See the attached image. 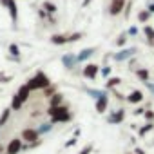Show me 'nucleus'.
Masks as SVG:
<instances>
[{
	"instance_id": "nucleus-1",
	"label": "nucleus",
	"mask_w": 154,
	"mask_h": 154,
	"mask_svg": "<svg viewBox=\"0 0 154 154\" xmlns=\"http://www.w3.org/2000/svg\"><path fill=\"white\" fill-rule=\"evenodd\" d=\"M27 87H29V91H38V89H45V87H49L51 85V80L47 78V74L45 72H42V71H38L33 78H29V82L26 84Z\"/></svg>"
},
{
	"instance_id": "nucleus-2",
	"label": "nucleus",
	"mask_w": 154,
	"mask_h": 154,
	"mask_svg": "<svg viewBox=\"0 0 154 154\" xmlns=\"http://www.w3.org/2000/svg\"><path fill=\"white\" fill-rule=\"evenodd\" d=\"M47 114L51 116V123H60V122H69L71 120V112L65 105H58V107H49Z\"/></svg>"
},
{
	"instance_id": "nucleus-3",
	"label": "nucleus",
	"mask_w": 154,
	"mask_h": 154,
	"mask_svg": "<svg viewBox=\"0 0 154 154\" xmlns=\"http://www.w3.org/2000/svg\"><path fill=\"white\" fill-rule=\"evenodd\" d=\"M0 4L4 8H8L11 22H13V26H17V22H18V6H17V2L15 0H0Z\"/></svg>"
},
{
	"instance_id": "nucleus-4",
	"label": "nucleus",
	"mask_w": 154,
	"mask_h": 154,
	"mask_svg": "<svg viewBox=\"0 0 154 154\" xmlns=\"http://www.w3.org/2000/svg\"><path fill=\"white\" fill-rule=\"evenodd\" d=\"M22 149H24V145H22V140H20V138H13V140L8 143L6 154H18Z\"/></svg>"
},
{
	"instance_id": "nucleus-5",
	"label": "nucleus",
	"mask_w": 154,
	"mask_h": 154,
	"mask_svg": "<svg viewBox=\"0 0 154 154\" xmlns=\"http://www.w3.org/2000/svg\"><path fill=\"white\" fill-rule=\"evenodd\" d=\"M38 138H40V134L36 132V129L27 127V129H24V131H22V140H24V141L35 143V141H38Z\"/></svg>"
},
{
	"instance_id": "nucleus-6",
	"label": "nucleus",
	"mask_w": 154,
	"mask_h": 154,
	"mask_svg": "<svg viewBox=\"0 0 154 154\" xmlns=\"http://www.w3.org/2000/svg\"><path fill=\"white\" fill-rule=\"evenodd\" d=\"M98 71H100V67L96 63H87L84 67V76H85V78H89V80H94L96 76H98Z\"/></svg>"
},
{
	"instance_id": "nucleus-7",
	"label": "nucleus",
	"mask_w": 154,
	"mask_h": 154,
	"mask_svg": "<svg viewBox=\"0 0 154 154\" xmlns=\"http://www.w3.org/2000/svg\"><path fill=\"white\" fill-rule=\"evenodd\" d=\"M136 53V47H127V49H122L120 53H116L112 58L116 60V62H123V60H127V58H131L132 54Z\"/></svg>"
},
{
	"instance_id": "nucleus-8",
	"label": "nucleus",
	"mask_w": 154,
	"mask_h": 154,
	"mask_svg": "<svg viewBox=\"0 0 154 154\" xmlns=\"http://www.w3.org/2000/svg\"><path fill=\"white\" fill-rule=\"evenodd\" d=\"M62 63H63L65 69H72L76 63H78V60H76V54H72V53L63 54V56H62Z\"/></svg>"
},
{
	"instance_id": "nucleus-9",
	"label": "nucleus",
	"mask_w": 154,
	"mask_h": 154,
	"mask_svg": "<svg viewBox=\"0 0 154 154\" xmlns=\"http://www.w3.org/2000/svg\"><path fill=\"white\" fill-rule=\"evenodd\" d=\"M123 8H125V0H112V4L109 8V13L111 15H120Z\"/></svg>"
},
{
	"instance_id": "nucleus-10",
	"label": "nucleus",
	"mask_w": 154,
	"mask_h": 154,
	"mask_svg": "<svg viewBox=\"0 0 154 154\" xmlns=\"http://www.w3.org/2000/svg\"><path fill=\"white\" fill-rule=\"evenodd\" d=\"M94 51H96V47H85V49L80 51V54H76V60H78V62H85L87 58H91L94 54Z\"/></svg>"
},
{
	"instance_id": "nucleus-11",
	"label": "nucleus",
	"mask_w": 154,
	"mask_h": 154,
	"mask_svg": "<svg viewBox=\"0 0 154 154\" xmlns=\"http://www.w3.org/2000/svg\"><path fill=\"white\" fill-rule=\"evenodd\" d=\"M107 105H109V96H107V94H103V96H100V98L96 100V111H98V112H103V111L107 109Z\"/></svg>"
},
{
	"instance_id": "nucleus-12",
	"label": "nucleus",
	"mask_w": 154,
	"mask_h": 154,
	"mask_svg": "<svg viewBox=\"0 0 154 154\" xmlns=\"http://www.w3.org/2000/svg\"><path fill=\"white\" fill-rule=\"evenodd\" d=\"M123 118H125V112H123V111L120 109L118 112L111 114V116L107 118V122H109V123H122V122H123Z\"/></svg>"
},
{
	"instance_id": "nucleus-13",
	"label": "nucleus",
	"mask_w": 154,
	"mask_h": 154,
	"mask_svg": "<svg viewBox=\"0 0 154 154\" xmlns=\"http://www.w3.org/2000/svg\"><path fill=\"white\" fill-rule=\"evenodd\" d=\"M42 11L44 13H47V15H54L56 11H58V8L53 4V2H49V0H45V2L42 4Z\"/></svg>"
},
{
	"instance_id": "nucleus-14",
	"label": "nucleus",
	"mask_w": 154,
	"mask_h": 154,
	"mask_svg": "<svg viewBox=\"0 0 154 154\" xmlns=\"http://www.w3.org/2000/svg\"><path fill=\"white\" fill-rule=\"evenodd\" d=\"M141 100H143V93L141 91H132L127 96V102H131V103H140Z\"/></svg>"
},
{
	"instance_id": "nucleus-15",
	"label": "nucleus",
	"mask_w": 154,
	"mask_h": 154,
	"mask_svg": "<svg viewBox=\"0 0 154 154\" xmlns=\"http://www.w3.org/2000/svg\"><path fill=\"white\" fill-rule=\"evenodd\" d=\"M29 93H31V91H29V87H27V85H22V87L18 89L17 96L22 100V103H26V102H27V98H29Z\"/></svg>"
},
{
	"instance_id": "nucleus-16",
	"label": "nucleus",
	"mask_w": 154,
	"mask_h": 154,
	"mask_svg": "<svg viewBox=\"0 0 154 154\" xmlns=\"http://www.w3.org/2000/svg\"><path fill=\"white\" fill-rule=\"evenodd\" d=\"M51 44H54V45H63V44H67V36H65V35H53V36H51Z\"/></svg>"
},
{
	"instance_id": "nucleus-17",
	"label": "nucleus",
	"mask_w": 154,
	"mask_h": 154,
	"mask_svg": "<svg viewBox=\"0 0 154 154\" xmlns=\"http://www.w3.org/2000/svg\"><path fill=\"white\" fill-rule=\"evenodd\" d=\"M8 51H9V54L8 56H13V58H20V47L17 45V44H9V47H8Z\"/></svg>"
},
{
	"instance_id": "nucleus-18",
	"label": "nucleus",
	"mask_w": 154,
	"mask_h": 154,
	"mask_svg": "<svg viewBox=\"0 0 154 154\" xmlns=\"http://www.w3.org/2000/svg\"><path fill=\"white\" fill-rule=\"evenodd\" d=\"M9 116H11V109H4V111H2V114H0V127H4V125L8 123Z\"/></svg>"
},
{
	"instance_id": "nucleus-19",
	"label": "nucleus",
	"mask_w": 154,
	"mask_h": 154,
	"mask_svg": "<svg viewBox=\"0 0 154 154\" xmlns=\"http://www.w3.org/2000/svg\"><path fill=\"white\" fill-rule=\"evenodd\" d=\"M62 100H63V96H62L60 93H54V94L51 96V107H58V105H62Z\"/></svg>"
},
{
	"instance_id": "nucleus-20",
	"label": "nucleus",
	"mask_w": 154,
	"mask_h": 154,
	"mask_svg": "<svg viewBox=\"0 0 154 154\" xmlns=\"http://www.w3.org/2000/svg\"><path fill=\"white\" fill-rule=\"evenodd\" d=\"M136 74H138V78L145 84V82H149V71L147 69H138L136 71Z\"/></svg>"
},
{
	"instance_id": "nucleus-21",
	"label": "nucleus",
	"mask_w": 154,
	"mask_h": 154,
	"mask_svg": "<svg viewBox=\"0 0 154 154\" xmlns=\"http://www.w3.org/2000/svg\"><path fill=\"white\" fill-rule=\"evenodd\" d=\"M22 105H24V103H22V100L15 94V96H13V102H11V109H13V111H20V109H22Z\"/></svg>"
},
{
	"instance_id": "nucleus-22",
	"label": "nucleus",
	"mask_w": 154,
	"mask_h": 154,
	"mask_svg": "<svg viewBox=\"0 0 154 154\" xmlns=\"http://www.w3.org/2000/svg\"><path fill=\"white\" fill-rule=\"evenodd\" d=\"M85 93H87V94H91V96H93V98H96V100H98L100 96L107 94L105 91H98V89H85Z\"/></svg>"
},
{
	"instance_id": "nucleus-23",
	"label": "nucleus",
	"mask_w": 154,
	"mask_h": 154,
	"mask_svg": "<svg viewBox=\"0 0 154 154\" xmlns=\"http://www.w3.org/2000/svg\"><path fill=\"white\" fill-rule=\"evenodd\" d=\"M51 129H53V123H42V125L36 129V132H38V134H44V132H49Z\"/></svg>"
},
{
	"instance_id": "nucleus-24",
	"label": "nucleus",
	"mask_w": 154,
	"mask_h": 154,
	"mask_svg": "<svg viewBox=\"0 0 154 154\" xmlns=\"http://www.w3.org/2000/svg\"><path fill=\"white\" fill-rule=\"evenodd\" d=\"M149 17H150V13H149V11H140V13H138V20H140V24L147 22V20H149Z\"/></svg>"
},
{
	"instance_id": "nucleus-25",
	"label": "nucleus",
	"mask_w": 154,
	"mask_h": 154,
	"mask_svg": "<svg viewBox=\"0 0 154 154\" xmlns=\"http://www.w3.org/2000/svg\"><path fill=\"white\" fill-rule=\"evenodd\" d=\"M120 82H122V80L118 78V76H112V78H109V80H107V87L111 89V87H114V85H118Z\"/></svg>"
},
{
	"instance_id": "nucleus-26",
	"label": "nucleus",
	"mask_w": 154,
	"mask_h": 154,
	"mask_svg": "<svg viewBox=\"0 0 154 154\" xmlns=\"http://www.w3.org/2000/svg\"><path fill=\"white\" fill-rule=\"evenodd\" d=\"M84 33H72L71 36H67V42H76V40H82Z\"/></svg>"
},
{
	"instance_id": "nucleus-27",
	"label": "nucleus",
	"mask_w": 154,
	"mask_h": 154,
	"mask_svg": "<svg viewBox=\"0 0 154 154\" xmlns=\"http://www.w3.org/2000/svg\"><path fill=\"white\" fill-rule=\"evenodd\" d=\"M152 127H154V125H152V122H149L145 127H141V129H140V136H145V134H147V132H149Z\"/></svg>"
},
{
	"instance_id": "nucleus-28",
	"label": "nucleus",
	"mask_w": 154,
	"mask_h": 154,
	"mask_svg": "<svg viewBox=\"0 0 154 154\" xmlns=\"http://www.w3.org/2000/svg\"><path fill=\"white\" fill-rule=\"evenodd\" d=\"M143 31H145L147 38H149V40L152 42V40H154V29H152V27H149V26H145V29H143Z\"/></svg>"
},
{
	"instance_id": "nucleus-29",
	"label": "nucleus",
	"mask_w": 154,
	"mask_h": 154,
	"mask_svg": "<svg viewBox=\"0 0 154 154\" xmlns=\"http://www.w3.org/2000/svg\"><path fill=\"white\" fill-rule=\"evenodd\" d=\"M91 152H93V145H85L78 154H91Z\"/></svg>"
},
{
	"instance_id": "nucleus-30",
	"label": "nucleus",
	"mask_w": 154,
	"mask_h": 154,
	"mask_svg": "<svg viewBox=\"0 0 154 154\" xmlns=\"http://www.w3.org/2000/svg\"><path fill=\"white\" fill-rule=\"evenodd\" d=\"M125 42H127V35H122V36L116 40V45H123Z\"/></svg>"
},
{
	"instance_id": "nucleus-31",
	"label": "nucleus",
	"mask_w": 154,
	"mask_h": 154,
	"mask_svg": "<svg viewBox=\"0 0 154 154\" xmlns=\"http://www.w3.org/2000/svg\"><path fill=\"white\" fill-rule=\"evenodd\" d=\"M0 82H2V84H8V82H11V76H6V74H2V72H0Z\"/></svg>"
},
{
	"instance_id": "nucleus-32",
	"label": "nucleus",
	"mask_w": 154,
	"mask_h": 154,
	"mask_svg": "<svg viewBox=\"0 0 154 154\" xmlns=\"http://www.w3.org/2000/svg\"><path fill=\"white\" fill-rule=\"evenodd\" d=\"M109 74H111V67H109V65H105V67L102 69V76H109Z\"/></svg>"
},
{
	"instance_id": "nucleus-33",
	"label": "nucleus",
	"mask_w": 154,
	"mask_h": 154,
	"mask_svg": "<svg viewBox=\"0 0 154 154\" xmlns=\"http://www.w3.org/2000/svg\"><path fill=\"white\" fill-rule=\"evenodd\" d=\"M44 91H45V94H47V96H49V94H51V96L54 94V87H51V85H49V87H45Z\"/></svg>"
},
{
	"instance_id": "nucleus-34",
	"label": "nucleus",
	"mask_w": 154,
	"mask_h": 154,
	"mask_svg": "<svg viewBox=\"0 0 154 154\" xmlns=\"http://www.w3.org/2000/svg\"><path fill=\"white\" fill-rule=\"evenodd\" d=\"M145 118H147L149 122H152V118H154V112H152V111H147V112H145Z\"/></svg>"
},
{
	"instance_id": "nucleus-35",
	"label": "nucleus",
	"mask_w": 154,
	"mask_h": 154,
	"mask_svg": "<svg viewBox=\"0 0 154 154\" xmlns=\"http://www.w3.org/2000/svg\"><path fill=\"white\" fill-rule=\"evenodd\" d=\"M74 143H76V138H74V136H72V138H71V140H69V141H65V147H72V145H74Z\"/></svg>"
},
{
	"instance_id": "nucleus-36",
	"label": "nucleus",
	"mask_w": 154,
	"mask_h": 154,
	"mask_svg": "<svg viewBox=\"0 0 154 154\" xmlns=\"http://www.w3.org/2000/svg\"><path fill=\"white\" fill-rule=\"evenodd\" d=\"M127 33H129L131 36H134V35H138V27H131V29H129Z\"/></svg>"
},
{
	"instance_id": "nucleus-37",
	"label": "nucleus",
	"mask_w": 154,
	"mask_h": 154,
	"mask_svg": "<svg viewBox=\"0 0 154 154\" xmlns=\"http://www.w3.org/2000/svg\"><path fill=\"white\" fill-rule=\"evenodd\" d=\"M145 85H147V89H149L150 93H154V84H152V82H145Z\"/></svg>"
},
{
	"instance_id": "nucleus-38",
	"label": "nucleus",
	"mask_w": 154,
	"mask_h": 154,
	"mask_svg": "<svg viewBox=\"0 0 154 154\" xmlns=\"http://www.w3.org/2000/svg\"><path fill=\"white\" fill-rule=\"evenodd\" d=\"M134 152H136V154H145V152H143V149H140V147H136V149H134Z\"/></svg>"
},
{
	"instance_id": "nucleus-39",
	"label": "nucleus",
	"mask_w": 154,
	"mask_h": 154,
	"mask_svg": "<svg viewBox=\"0 0 154 154\" xmlns=\"http://www.w3.org/2000/svg\"><path fill=\"white\" fill-rule=\"evenodd\" d=\"M149 13H154V2L149 4Z\"/></svg>"
},
{
	"instance_id": "nucleus-40",
	"label": "nucleus",
	"mask_w": 154,
	"mask_h": 154,
	"mask_svg": "<svg viewBox=\"0 0 154 154\" xmlns=\"http://www.w3.org/2000/svg\"><path fill=\"white\" fill-rule=\"evenodd\" d=\"M89 4H91V0H84V2H82V6H84V8H85V6H89Z\"/></svg>"
}]
</instances>
